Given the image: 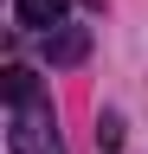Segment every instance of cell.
Segmentation results:
<instances>
[{
	"mask_svg": "<svg viewBox=\"0 0 148 154\" xmlns=\"http://www.w3.org/2000/svg\"><path fill=\"white\" fill-rule=\"evenodd\" d=\"M7 148H13V154H65V148H58V116H52V103H45V96L13 103Z\"/></svg>",
	"mask_w": 148,
	"mask_h": 154,
	"instance_id": "obj_1",
	"label": "cell"
},
{
	"mask_svg": "<svg viewBox=\"0 0 148 154\" xmlns=\"http://www.w3.org/2000/svg\"><path fill=\"white\" fill-rule=\"evenodd\" d=\"M71 0H20V26H58Z\"/></svg>",
	"mask_w": 148,
	"mask_h": 154,
	"instance_id": "obj_2",
	"label": "cell"
},
{
	"mask_svg": "<svg viewBox=\"0 0 148 154\" xmlns=\"http://www.w3.org/2000/svg\"><path fill=\"white\" fill-rule=\"evenodd\" d=\"M0 90H7V103H32V96H39V77H32L26 64H7V77H0Z\"/></svg>",
	"mask_w": 148,
	"mask_h": 154,
	"instance_id": "obj_3",
	"label": "cell"
},
{
	"mask_svg": "<svg viewBox=\"0 0 148 154\" xmlns=\"http://www.w3.org/2000/svg\"><path fill=\"white\" fill-rule=\"evenodd\" d=\"M84 45H90L84 32H65V38H52V58H58V64H77V58H84Z\"/></svg>",
	"mask_w": 148,
	"mask_h": 154,
	"instance_id": "obj_4",
	"label": "cell"
},
{
	"mask_svg": "<svg viewBox=\"0 0 148 154\" xmlns=\"http://www.w3.org/2000/svg\"><path fill=\"white\" fill-rule=\"evenodd\" d=\"M97 141L103 148H122V122H116V116H97Z\"/></svg>",
	"mask_w": 148,
	"mask_h": 154,
	"instance_id": "obj_5",
	"label": "cell"
}]
</instances>
